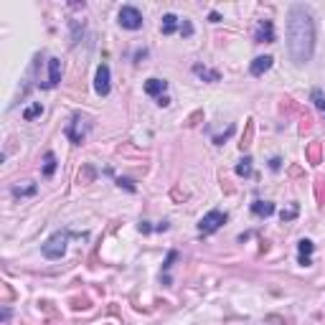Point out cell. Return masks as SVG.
<instances>
[{"label":"cell","instance_id":"1","mask_svg":"<svg viewBox=\"0 0 325 325\" xmlns=\"http://www.w3.org/2000/svg\"><path fill=\"white\" fill-rule=\"evenodd\" d=\"M315 48V23L310 11L302 6L290 8V21H287V51L295 63H307L312 58Z\"/></svg>","mask_w":325,"mask_h":325},{"label":"cell","instance_id":"2","mask_svg":"<svg viewBox=\"0 0 325 325\" xmlns=\"http://www.w3.org/2000/svg\"><path fill=\"white\" fill-rule=\"evenodd\" d=\"M67 241H69V231H56L46 244H43V256L46 259H61L63 251H67Z\"/></svg>","mask_w":325,"mask_h":325},{"label":"cell","instance_id":"3","mask_svg":"<svg viewBox=\"0 0 325 325\" xmlns=\"http://www.w3.org/2000/svg\"><path fill=\"white\" fill-rule=\"evenodd\" d=\"M117 18H119V26L127 28V31H140L143 28V13L135 6H122Z\"/></svg>","mask_w":325,"mask_h":325},{"label":"cell","instance_id":"4","mask_svg":"<svg viewBox=\"0 0 325 325\" xmlns=\"http://www.w3.org/2000/svg\"><path fill=\"white\" fill-rule=\"evenodd\" d=\"M87 133H89V122H87L82 114H74L72 122L67 124V138H69L74 145H79V143L87 138Z\"/></svg>","mask_w":325,"mask_h":325},{"label":"cell","instance_id":"5","mask_svg":"<svg viewBox=\"0 0 325 325\" xmlns=\"http://www.w3.org/2000/svg\"><path fill=\"white\" fill-rule=\"evenodd\" d=\"M221 224H226V214L219 211V209H214V211H209V214L199 221V231H201V234H214V231L221 229Z\"/></svg>","mask_w":325,"mask_h":325},{"label":"cell","instance_id":"6","mask_svg":"<svg viewBox=\"0 0 325 325\" xmlns=\"http://www.w3.org/2000/svg\"><path fill=\"white\" fill-rule=\"evenodd\" d=\"M94 92L99 97H107L109 94V67L107 63H102V67L97 69V77H94Z\"/></svg>","mask_w":325,"mask_h":325},{"label":"cell","instance_id":"7","mask_svg":"<svg viewBox=\"0 0 325 325\" xmlns=\"http://www.w3.org/2000/svg\"><path fill=\"white\" fill-rule=\"evenodd\" d=\"M254 41L256 43H272L275 41V26H272V21H262V23H259V28L254 33Z\"/></svg>","mask_w":325,"mask_h":325},{"label":"cell","instance_id":"8","mask_svg":"<svg viewBox=\"0 0 325 325\" xmlns=\"http://www.w3.org/2000/svg\"><path fill=\"white\" fill-rule=\"evenodd\" d=\"M270 69H272V56H256V58L251 61V67H249L251 77H262V74L270 72Z\"/></svg>","mask_w":325,"mask_h":325},{"label":"cell","instance_id":"9","mask_svg":"<svg viewBox=\"0 0 325 325\" xmlns=\"http://www.w3.org/2000/svg\"><path fill=\"white\" fill-rule=\"evenodd\" d=\"M58 82H61V61L48 58V82H46V87H56Z\"/></svg>","mask_w":325,"mask_h":325},{"label":"cell","instance_id":"10","mask_svg":"<svg viewBox=\"0 0 325 325\" xmlns=\"http://www.w3.org/2000/svg\"><path fill=\"white\" fill-rule=\"evenodd\" d=\"M165 89H168V82H163V79H148L145 82V94H150V97H163Z\"/></svg>","mask_w":325,"mask_h":325},{"label":"cell","instance_id":"11","mask_svg":"<svg viewBox=\"0 0 325 325\" xmlns=\"http://www.w3.org/2000/svg\"><path fill=\"white\" fill-rule=\"evenodd\" d=\"M297 249H300V265H305V267H310L312 262H310V254H312V241L310 239H302L300 244H297Z\"/></svg>","mask_w":325,"mask_h":325},{"label":"cell","instance_id":"12","mask_svg":"<svg viewBox=\"0 0 325 325\" xmlns=\"http://www.w3.org/2000/svg\"><path fill=\"white\" fill-rule=\"evenodd\" d=\"M251 211L256 216H272L275 214V204H270V201H254L251 204Z\"/></svg>","mask_w":325,"mask_h":325},{"label":"cell","instance_id":"13","mask_svg":"<svg viewBox=\"0 0 325 325\" xmlns=\"http://www.w3.org/2000/svg\"><path fill=\"white\" fill-rule=\"evenodd\" d=\"M175 28H178V18H175L173 13H165V16H163V26H160L163 36H170V33H175Z\"/></svg>","mask_w":325,"mask_h":325},{"label":"cell","instance_id":"14","mask_svg":"<svg viewBox=\"0 0 325 325\" xmlns=\"http://www.w3.org/2000/svg\"><path fill=\"white\" fill-rule=\"evenodd\" d=\"M193 74H199V77L206 79V82H219V72H211V69L201 67V63H196V67H193Z\"/></svg>","mask_w":325,"mask_h":325},{"label":"cell","instance_id":"15","mask_svg":"<svg viewBox=\"0 0 325 325\" xmlns=\"http://www.w3.org/2000/svg\"><path fill=\"white\" fill-rule=\"evenodd\" d=\"M53 170H56V155H53V153H46V155H43V175L51 178Z\"/></svg>","mask_w":325,"mask_h":325},{"label":"cell","instance_id":"16","mask_svg":"<svg viewBox=\"0 0 325 325\" xmlns=\"http://www.w3.org/2000/svg\"><path fill=\"white\" fill-rule=\"evenodd\" d=\"M41 112H43V107H41V102H36L33 107H28V109L23 112V119H28V122H31V119H33V117H38Z\"/></svg>","mask_w":325,"mask_h":325},{"label":"cell","instance_id":"17","mask_svg":"<svg viewBox=\"0 0 325 325\" xmlns=\"http://www.w3.org/2000/svg\"><path fill=\"white\" fill-rule=\"evenodd\" d=\"M236 175H251V158H244L236 165Z\"/></svg>","mask_w":325,"mask_h":325},{"label":"cell","instance_id":"18","mask_svg":"<svg viewBox=\"0 0 325 325\" xmlns=\"http://www.w3.org/2000/svg\"><path fill=\"white\" fill-rule=\"evenodd\" d=\"M312 102H315V107L325 114V94H322L320 89H312Z\"/></svg>","mask_w":325,"mask_h":325},{"label":"cell","instance_id":"19","mask_svg":"<svg viewBox=\"0 0 325 325\" xmlns=\"http://www.w3.org/2000/svg\"><path fill=\"white\" fill-rule=\"evenodd\" d=\"M13 193H16V196H31V193H36V185H31V188H13Z\"/></svg>","mask_w":325,"mask_h":325},{"label":"cell","instance_id":"20","mask_svg":"<svg viewBox=\"0 0 325 325\" xmlns=\"http://www.w3.org/2000/svg\"><path fill=\"white\" fill-rule=\"evenodd\" d=\"M280 216H282V221H290V219H295V216H297V206H292V209H287V211H282Z\"/></svg>","mask_w":325,"mask_h":325},{"label":"cell","instance_id":"21","mask_svg":"<svg viewBox=\"0 0 325 325\" xmlns=\"http://www.w3.org/2000/svg\"><path fill=\"white\" fill-rule=\"evenodd\" d=\"M180 33H183V36H193V26H190L188 21H183V23H180Z\"/></svg>","mask_w":325,"mask_h":325},{"label":"cell","instance_id":"22","mask_svg":"<svg viewBox=\"0 0 325 325\" xmlns=\"http://www.w3.org/2000/svg\"><path fill=\"white\" fill-rule=\"evenodd\" d=\"M117 185H119V188L124 185L127 190H135V185H133V180H127V178H119V180H117Z\"/></svg>","mask_w":325,"mask_h":325},{"label":"cell","instance_id":"23","mask_svg":"<svg viewBox=\"0 0 325 325\" xmlns=\"http://www.w3.org/2000/svg\"><path fill=\"white\" fill-rule=\"evenodd\" d=\"M158 104H160V107H168V104H170V99L163 94V97H158Z\"/></svg>","mask_w":325,"mask_h":325},{"label":"cell","instance_id":"24","mask_svg":"<svg viewBox=\"0 0 325 325\" xmlns=\"http://www.w3.org/2000/svg\"><path fill=\"white\" fill-rule=\"evenodd\" d=\"M280 163H282L280 158H272V163H270V168H272V170H280Z\"/></svg>","mask_w":325,"mask_h":325},{"label":"cell","instance_id":"25","mask_svg":"<svg viewBox=\"0 0 325 325\" xmlns=\"http://www.w3.org/2000/svg\"><path fill=\"white\" fill-rule=\"evenodd\" d=\"M209 18H211V23H219V21H221V16H219V13H211Z\"/></svg>","mask_w":325,"mask_h":325}]
</instances>
